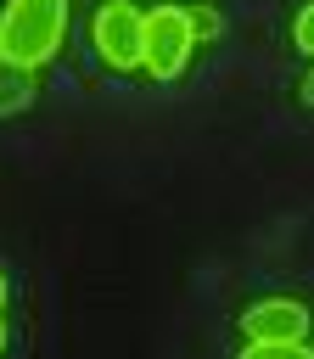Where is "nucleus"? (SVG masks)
I'll list each match as a JSON object with an SVG mask.
<instances>
[{
	"label": "nucleus",
	"instance_id": "obj_1",
	"mask_svg": "<svg viewBox=\"0 0 314 359\" xmlns=\"http://www.w3.org/2000/svg\"><path fill=\"white\" fill-rule=\"evenodd\" d=\"M67 34V0H6L0 6V56L17 67H45Z\"/></svg>",
	"mask_w": 314,
	"mask_h": 359
},
{
	"label": "nucleus",
	"instance_id": "obj_2",
	"mask_svg": "<svg viewBox=\"0 0 314 359\" xmlns=\"http://www.w3.org/2000/svg\"><path fill=\"white\" fill-rule=\"evenodd\" d=\"M191 11L185 6H151L146 11V39H140V67L151 79H179L191 62Z\"/></svg>",
	"mask_w": 314,
	"mask_h": 359
},
{
	"label": "nucleus",
	"instance_id": "obj_3",
	"mask_svg": "<svg viewBox=\"0 0 314 359\" xmlns=\"http://www.w3.org/2000/svg\"><path fill=\"white\" fill-rule=\"evenodd\" d=\"M140 39H146V11L135 0H107L95 11V50L107 67H118V73L140 67Z\"/></svg>",
	"mask_w": 314,
	"mask_h": 359
},
{
	"label": "nucleus",
	"instance_id": "obj_4",
	"mask_svg": "<svg viewBox=\"0 0 314 359\" xmlns=\"http://www.w3.org/2000/svg\"><path fill=\"white\" fill-rule=\"evenodd\" d=\"M308 320L314 314L297 297H264V303H252L241 314V331H247V342H303Z\"/></svg>",
	"mask_w": 314,
	"mask_h": 359
},
{
	"label": "nucleus",
	"instance_id": "obj_5",
	"mask_svg": "<svg viewBox=\"0 0 314 359\" xmlns=\"http://www.w3.org/2000/svg\"><path fill=\"white\" fill-rule=\"evenodd\" d=\"M28 101H34V67H17V62L0 56V118L22 112Z\"/></svg>",
	"mask_w": 314,
	"mask_h": 359
},
{
	"label": "nucleus",
	"instance_id": "obj_6",
	"mask_svg": "<svg viewBox=\"0 0 314 359\" xmlns=\"http://www.w3.org/2000/svg\"><path fill=\"white\" fill-rule=\"evenodd\" d=\"M241 359H314L308 342H247Z\"/></svg>",
	"mask_w": 314,
	"mask_h": 359
},
{
	"label": "nucleus",
	"instance_id": "obj_7",
	"mask_svg": "<svg viewBox=\"0 0 314 359\" xmlns=\"http://www.w3.org/2000/svg\"><path fill=\"white\" fill-rule=\"evenodd\" d=\"M185 11H191V34H196V45H202V39H219V28H224V22H219V11H213V6H185Z\"/></svg>",
	"mask_w": 314,
	"mask_h": 359
},
{
	"label": "nucleus",
	"instance_id": "obj_8",
	"mask_svg": "<svg viewBox=\"0 0 314 359\" xmlns=\"http://www.w3.org/2000/svg\"><path fill=\"white\" fill-rule=\"evenodd\" d=\"M292 39H297V50H308V56H314V0L297 11V22H292Z\"/></svg>",
	"mask_w": 314,
	"mask_h": 359
},
{
	"label": "nucleus",
	"instance_id": "obj_9",
	"mask_svg": "<svg viewBox=\"0 0 314 359\" xmlns=\"http://www.w3.org/2000/svg\"><path fill=\"white\" fill-rule=\"evenodd\" d=\"M303 101L314 107V56H308V79H303Z\"/></svg>",
	"mask_w": 314,
	"mask_h": 359
},
{
	"label": "nucleus",
	"instance_id": "obj_10",
	"mask_svg": "<svg viewBox=\"0 0 314 359\" xmlns=\"http://www.w3.org/2000/svg\"><path fill=\"white\" fill-rule=\"evenodd\" d=\"M0 353H6V314H0Z\"/></svg>",
	"mask_w": 314,
	"mask_h": 359
},
{
	"label": "nucleus",
	"instance_id": "obj_11",
	"mask_svg": "<svg viewBox=\"0 0 314 359\" xmlns=\"http://www.w3.org/2000/svg\"><path fill=\"white\" fill-rule=\"evenodd\" d=\"M0 309H6V275H0Z\"/></svg>",
	"mask_w": 314,
	"mask_h": 359
}]
</instances>
